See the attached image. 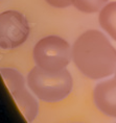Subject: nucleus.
I'll return each instance as SVG.
<instances>
[{
  "instance_id": "2",
  "label": "nucleus",
  "mask_w": 116,
  "mask_h": 123,
  "mask_svg": "<svg viewBox=\"0 0 116 123\" xmlns=\"http://www.w3.org/2000/svg\"><path fill=\"white\" fill-rule=\"evenodd\" d=\"M28 89L39 99L56 102L66 98L72 90L73 80L68 70H47L36 66L27 75Z\"/></svg>"
},
{
  "instance_id": "1",
  "label": "nucleus",
  "mask_w": 116,
  "mask_h": 123,
  "mask_svg": "<svg viewBox=\"0 0 116 123\" xmlns=\"http://www.w3.org/2000/svg\"><path fill=\"white\" fill-rule=\"evenodd\" d=\"M72 60L77 69L91 79H102L116 71V49L96 29L83 32L72 46Z\"/></svg>"
},
{
  "instance_id": "8",
  "label": "nucleus",
  "mask_w": 116,
  "mask_h": 123,
  "mask_svg": "<svg viewBox=\"0 0 116 123\" xmlns=\"http://www.w3.org/2000/svg\"><path fill=\"white\" fill-rule=\"evenodd\" d=\"M108 0H71V4L80 12L86 14H94L105 6Z\"/></svg>"
},
{
  "instance_id": "6",
  "label": "nucleus",
  "mask_w": 116,
  "mask_h": 123,
  "mask_svg": "<svg viewBox=\"0 0 116 123\" xmlns=\"http://www.w3.org/2000/svg\"><path fill=\"white\" fill-rule=\"evenodd\" d=\"M93 99L100 112L111 117H116V80L107 79L97 84L93 91Z\"/></svg>"
},
{
  "instance_id": "9",
  "label": "nucleus",
  "mask_w": 116,
  "mask_h": 123,
  "mask_svg": "<svg viewBox=\"0 0 116 123\" xmlns=\"http://www.w3.org/2000/svg\"><path fill=\"white\" fill-rule=\"evenodd\" d=\"M49 5L54 7H67L69 5H71V0H45Z\"/></svg>"
},
{
  "instance_id": "7",
  "label": "nucleus",
  "mask_w": 116,
  "mask_h": 123,
  "mask_svg": "<svg viewBox=\"0 0 116 123\" xmlns=\"http://www.w3.org/2000/svg\"><path fill=\"white\" fill-rule=\"evenodd\" d=\"M98 21L102 28L116 41V1L106 4L100 10Z\"/></svg>"
},
{
  "instance_id": "5",
  "label": "nucleus",
  "mask_w": 116,
  "mask_h": 123,
  "mask_svg": "<svg viewBox=\"0 0 116 123\" xmlns=\"http://www.w3.org/2000/svg\"><path fill=\"white\" fill-rule=\"evenodd\" d=\"M29 35L26 18L19 12L7 11L0 14V49L19 47Z\"/></svg>"
},
{
  "instance_id": "4",
  "label": "nucleus",
  "mask_w": 116,
  "mask_h": 123,
  "mask_svg": "<svg viewBox=\"0 0 116 123\" xmlns=\"http://www.w3.org/2000/svg\"><path fill=\"white\" fill-rule=\"evenodd\" d=\"M0 74L21 113L24 115L27 121L32 122L38 114L39 104L32 94V92H29L27 89L28 86L26 87L24 77L17 70L12 68L0 69Z\"/></svg>"
},
{
  "instance_id": "10",
  "label": "nucleus",
  "mask_w": 116,
  "mask_h": 123,
  "mask_svg": "<svg viewBox=\"0 0 116 123\" xmlns=\"http://www.w3.org/2000/svg\"><path fill=\"white\" fill-rule=\"evenodd\" d=\"M114 74H115V76H114V78H115V80H116V71H115V73H114Z\"/></svg>"
},
{
  "instance_id": "3",
  "label": "nucleus",
  "mask_w": 116,
  "mask_h": 123,
  "mask_svg": "<svg viewBox=\"0 0 116 123\" xmlns=\"http://www.w3.org/2000/svg\"><path fill=\"white\" fill-rule=\"evenodd\" d=\"M33 58L37 66L43 69H65L72 58V49L68 42L60 37H45L33 48Z\"/></svg>"
}]
</instances>
